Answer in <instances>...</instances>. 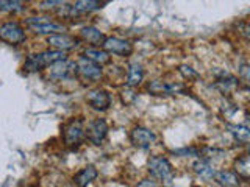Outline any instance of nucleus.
Masks as SVG:
<instances>
[{
  "instance_id": "nucleus-1",
  "label": "nucleus",
  "mask_w": 250,
  "mask_h": 187,
  "mask_svg": "<svg viewBox=\"0 0 250 187\" xmlns=\"http://www.w3.org/2000/svg\"><path fill=\"white\" fill-rule=\"evenodd\" d=\"M64 52H58V50H47L42 53H38V55H30L28 59L25 61L23 64V69L27 72H38L47 66H52L55 62L58 61H64Z\"/></svg>"
},
{
  "instance_id": "nucleus-2",
  "label": "nucleus",
  "mask_w": 250,
  "mask_h": 187,
  "mask_svg": "<svg viewBox=\"0 0 250 187\" xmlns=\"http://www.w3.org/2000/svg\"><path fill=\"white\" fill-rule=\"evenodd\" d=\"M27 25L38 35H60V31H64V27L61 23L53 22L50 18L39 16V18H28Z\"/></svg>"
},
{
  "instance_id": "nucleus-3",
  "label": "nucleus",
  "mask_w": 250,
  "mask_h": 187,
  "mask_svg": "<svg viewBox=\"0 0 250 187\" xmlns=\"http://www.w3.org/2000/svg\"><path fill=\"white\" fill-rule=\"evenodd\" d=\"M148 173L160 181H170L172 179V164L163 156H153L148 161Z\"/></svg>"
},
{
  "instance_id": "nucleus-4",
  "label": "nucleus",
  "mask_w": 250,
  "mask_h": 187,
  "mask_svg": "<svg viewBox=\"0 0 250 187\" xmlns=\"http://www.w3.org/2000/svg\"><path fill=\"white\" fill-rule=\"evenodd\" d=\"M102 47H104V50L108 55L113 53V55H121V56H128V55H131V52H133V45L128 41L116 37V36L106 37L104 44H102Z\"/></svg>"
},
{
  "instance_id": "nucleus-5",
  "label": "nucleus",
  "mask_w": 250,
  "mask_h": 187,
  "mask_svg": "<svg viewBox=\"0 0 250 187\" xmlns=\"http://www.w3.org/2000/svg\"><path fill=\"white\" fill-rule=\"evenodd\" d=\"M84 134L94 145H100L108 134V123L104 119L92 120L88 125V128L84 130Z\"/></svg>"
},
{
  "instance_id": "nucleus-6",
  "label": "nucleus",
  "mask_w": 250,
  "mask_h": 187,
  "mask_svg": "<svg viewBox=\"0 0 250 187\" xmlns=\"http://www.w3.org/2000/svg\"><path fill=\"white\" fill-rule=\"evenodd\" d=\"M0 37L10 44H21L25 41V33L16 22H6L0 27Z\"/></svg>"
},
{
  "instance_id": "nucleus-7",
  "label": "nucleus",
  "mask_w": 250,
  "mask_h": 187,
  "mask_svg": "<svg viewBox=\"0 0 250 187\" xmlns=\"http://www.w3.org/2000/svg\"><path fill=\"white\" fill-rule=\"evenodd\" d=\"M77 62L72 61H58L55 64L50 66V72L49 75L53 78V80H66V78H70L77 75Z\"/></svg>"
},
{
  "instance_id": "nucleus-8",
  "label": "nucleus",
  "mask_w": 250,
  "mask_h": 187,
  "mask_svg": "<svg viewBox=\"0 0 250 187\" xmlns=\"http://www.w3.org/2000/svg\"><path fill=\"white\" fill-rule=\"evenodd\" d=\"M86 101H88L91 108L96 109V111H106V109L111 106V95L104 89H94L88 92Z\"/></svg>"
},
{
  "instance_id": "nucleus-9",
  "label": "nucleus",
  "mask_w": 250,
  "mask_h": 187,
  "mask_svg": "<svg viewBox=\"0 0 250 187\" xmlns=\"http://www.w3.org/2000/svg\"><path fill=\"white\" fill-rule=\"evenodd\" d=\"M130 139H131V142H133V145H135V147L148 148L156 140V134H155L153 131L148 130V128L136 127L135 130L131 131Z\"/></svg>"
},
{
  "instance_id": "nucleus-10",
  "label": "nucleus",
  "mask_w": 250,
  "mask_h": 187,
  "mask_svg": "<svg viewBox=\"0 0 250 187\" xmlns=\"http://www.w3.org/2000/svg\"><path fill=\"white\" fill-rule=\"evenodd\" d=\"M83 139H84L83 122L80 119L72 120L64 130V142H66V145H78Z\"/></svg>"
},
{
  "instance_id": "nucleus-11",
  "label": "nucleus",
  "mask_w": 250,
  "mask_h": 187,
  "mask_svg": "<svg viewBox=\"0 0 250 187\" xmlns=\"http://www.w3.org/2000/svg\"><path fill=\"white\" fill-rule=\"evenodd\" d=\"M77 72L83 78H86V80H92V81H97L102 76L100 66L94 64L92 61L86 59V58H80L77 61Z\"/></svg>"
},
{
  "instance_id": "nucleus-12",
  "label": "nucleus",
  "mask_w": 250,
  "mask_h": 187,
  "mask_svg": "<svg viewBox=\"0 0 250 187\" xmlns=\"http://www.w3.org/2000/svg\"><path fill=\"white\" fill-rule=\"evenodd\" d=\"M47 44H50L52 47H55L58 52H66V50H70L77 47L78 41L74 37H70L67 35H53V36H49L47 39Z\"/></svg>"
},
{
  "instance_id": "nucleus-13",
  "label": "nucleus",
  "mask_w": 250,
  "mask_h": 187,
  "mask_svg": "<svg viewBox=\"0 0 250 187\" xmlns=\"http://www.w3.org/2000/svg\"><path fill=\"white\" fill-rule=\"evenodd\" d=\"M97 178V168L94 166H88L82 168L78 173L74 176V183L78 186V187H88L94 179Z\"/></svg>"
},
{
  "instance_id": "nucleus-14",
  "label": "nucleus",
  "mask_w": 250,
  "mask_h": 187,
  "mask_svg": "<svg viewBox=\"0 0 250 187\" xmlns=\"http://www.w3.org/2000/svg\"><path fill=\"white\" fill-rule=\"evenodd\" d=\"M84 58L92 61L94 64L97 66H104L108 64L111 61V56L104 50V49H96V47H91V49H86L84 50Z\"/></svg>"
},
{
  "instance_id": "nucleus-15",
  "label": "nucleus",
  "mask_w": 250,
  "mask_h": 187,
  "mask_svg": "<svg viewBox=\"0 0 250 187\" xmlns=\"http://www.w3.org/2000/svg\"><path fill=\"white\" fill-rule=\"evenodd\" d=\"M80 36H82V39H84L86 42L96 44V45H99V44L102 45L105 39H106V36L102 33L99 28H96V27H84V28H82Z\"/></svg>"
},
{
  "instance_id": "nucleus-16",
  "label": "nucleus",
  "mask_w": 250,
  "mask_h": 187,
  "mask_svg": "<svg viewBox=\"0 0 250 187\" xmlns=\"http://www.w3.org/2000/svg\"><path fill=\"white\" fill-rule=\"evenodd\" d=\"M214 178L221 187H239V176L233 171H217Z\"/></svg>"
},
{
  "instance_id": "nucleus-17",
  "label": "nucleus",
  "mask_w": 250,
  "mask_h": 187,
  "mask_svg": "<svg viewBox=\"0 0 250 187\" xmlns=\"http://www.w3.org/2000/svg\"><path fill=\"white\" fill-rule=\"evenodd\" d=\"M144 78V70L143 66L138 64V62H131L128 66V76H127V84L130 88H135V86L141 84Z\"/></svg>"
},
{
  "instance_id": "nucleus-18",
  "label": "nucleus",
  "mask_w": 250,
  "mask_h": 187,
  "mask_svg": "<svg viewBox=\"0 0 250 187\" xmlns=\"http://www.w3.org/2000/svg\"><path fill=\"white\" fill-rule=\"evenodd\" d=\"M194 171H195V175L200 176L202 179H211V178H214V173H216L208 159H199L195 162Z\"/></svg>"
},
{
  "instance_id": "nucleus-19",
  "label": "nucleus",
  "mask_w": 250,
  "mask_h": 187,
  "mask_svg": "<svg viewBox=\"0 0 250 187\" xmlns=\"http://www.w3.org/2000/svg\"><path fill=\"white\" fill-rule=\"evenodd\" d=\"M227 130L230 131V134L238 140V142L247 144L250 140V131L246 125H227Z\"/></svg>"
},
{
  "instance_id": "nucleus-20",
  "label": "nucleus",
  "mask_w": 250,
  "mask_h": 187,
  "mask_svg": "<svg viewBox=\"0 0 250 187\" xmlns=\"http://www.w3.org/2000/svg\"><path fill=\"white\" fill-rule=\"evenodd\" d=\"M102 8L100 2H94V0H78L74 5L75 13H88V11H96Z\"/></svg>"
},
{
  "instance_id": "nucleus-21",
  "label": "nucleus",
  "mask_w": 250,
  "mask_h": 187,
  "mask_svg": "<svg viewBox=\"0 0 250 187\" xmlns=\"http://www.w3.org/2000/svg\"><path fill=\"white\" fill-rule=\"evenodd\" d=\"M234 171L238 173V176L249 178L250 176V159L249 156H242V158L234 161Z\"/></svg>"
},
{
  "instance_id": "nucleus-22",
  "label": "nucleus",
  "mask_w": 250,
  "mask_h": 187,
  "mask_svg": "<svg viewBox=\"0 0 250 187\" xmlns=\"http://www.w3.org/2000/svg\"><path fill=\"white\" fill-rule=\"evenodd\" d=\"M23 8V3L19 0H0V11L6 13H16Z\"/></svg>"
},
{
  "instance_id": "nucleus-23",
  "label": "nucleus",
  "mask_w": 250,
  "mask_h": 187,
  "mask_svg": "<svg viewBox=\"0 0 250 187\" xmlns=\"http://www.w3.org/2000/svg\"><path fill=\"white\" fill-rule=\"evenodd\" d=\"M180 74H182L185 78H188V80H191V78H199V74L195 72L194 69H191V67H188V66H180Z\"/></svg>"
},
{
  "instance_id": "nucleus-24",
  "label": "nucleus",
  "mask_w": 250,
  "mask_h": 187,
  "mask_svg": "<svg viewBox=\"0 0 250 187\" xmlns=\"http://www.w3.org/2000/svg\"><path fill=\"white\" fill-rule=\"evenodd\" d=\"M136 187H158V186H156V183L152 181V179H143Z\"/></svg>"
},
{
  "instance_id": "nucleus-25",
  "label": "nucleus",
  "mask_w": 250,
  "mask_h": 187,
  "mask_svg": "<svg viewBox=\"0 0 250 187\" xmlns=\"http://www.w3.org/2000/svg\"><path fill=\"white\" fill-rule=\"evenodd\" d=\"M55 5H64V2H55V0H52V2H42L41 3L42 8H53Z\"/></svg>"
}]
</instances>
